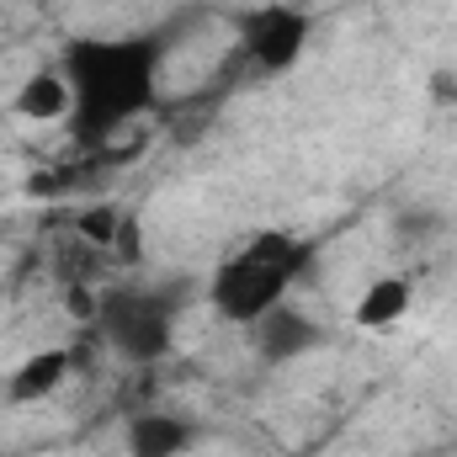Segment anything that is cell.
I'll use <instances>...</instances> for the list:
<instances>
[{"label": "cell", "instance_id": "6da1fadb", "mask_svg": "<svg viewBox=\"0 0 457 457\" xmlns=\"http://www.w3.org/2000/svg\"><path fill=\"white\" fill-rule=\"evenodd\" d=\"M170 37H176L170 27H149V32H122V37H70L64 43L59 70L75 96L64 128L80 149L112 144L133 117L154 107V86L170 59Z\"/></svg>", "mask_w": 457, "mask_h": 457}, {"label": "cell", "instance_id": "7a4b0ae2", "mask_svg": "<svg viewBox=\"0 0 457 457\" xmlns=\"http://www.w3.org/2000/svg\"><path fill=\"white\" fill-rule=\"evenodd\" d=\"M320 245L309 234L293 228H261L255 239H245L234 255H224L208 277V303L224 325H255L266 309L287 303V293L298 287V277L314 266Z\"/></svg>", "mask_w": 457, "mask_h": 457}, {"label": "cell", "instance_id": "3957f363", "mask_svg": "<svg viewBox=\"0 0 457 457\" xmlns=\"http://www.w3.org/2000/svg\"><path fill=\"white\" fill-rule=\"evenodd\" d=\"M192 282L176 277V282H117L96 298V325H102V341L112 345L122 361H160L170 341H176V325H181V309L192 303Z\"/></svg>", "mask_w": 457, "mask_h": 457}, {"label": "cell", "instance_id": "277c9868", "mask_svg": "<svg viewBox=\"0 0 457 457\" xmlns=\"http://www.w3.org/2000/svg\"><path fill=\"white\" fill-rule=\"evenodd\" d=\"M309 32H314V21L298 5L271 0V5H255V11L239 16V54L250 59L255 75H287L303 59Z\"/></svg>", "mask_w": 457, "mask_h": 457}, {"label": "cell", "instance_id": "5b68a950", "mask_svg": "<svg viewBox=\"0 0 457 457\" xmlns=\"http://www.w3.org/2000/svg\"><path fill=\"white\" fill-rule=\"evenodd\" d=\"M250 341H255V356H261L266 367H287V361L309 356L314 345H325V330H320L303 309L277 303V309H266V314L250 325Z\"/></svg>", "mask_w": 457, "mask_h": 457}, {"label": "cell", "instance_id": "8992f818", "mask_svg": "<svg viewBox=\"0 0 457 457\" xmlns=\"http://www.w3.org/2000/svg\"><path fill=\"white\" fill-rule=\"evenodd\" d=\"M197 420L176 415V410H138L122 431L128 457H187L197 447Z\"/></svg>", "mask_w": 457, "mask_h": 457}, {"label": "cell", "instance_id": "52a82bcc", "mask_svg": "<svg viewBox=\"0 0 457 457\" xmlns=\"http://www.w3.org/2000/svg\"><path fill=\"white\" fill-rule=\"evenodd\" d=\"M70 372H75V351L70 345H43V351L21 356V367L5 378V404H43L48 394L64 388Z\"/></svg>", "mask_w": 457, "mask_h": 457}, {"label": "cell", "instance_id": "ba28073f", "mask_svg": "<svg viewBox=\"0 0 457 457\" xmlns=\"http://www.w3.org/2000/svg\"><path fill=\"white\" fill-rule=\"evenodd\" d=\"M410 303H415V282H410L404 271H383V277H372V282L356 293L351 320H356L361 330H394V325L410 314Z\"/></svg>", "mask_w": 457, "mask_h": 457}, {"label": "cell", "instance_id": "9c48e42d", "mask_svg": "<svg viewBox=\"0 0 457 457\" xmlns=\"http://www.w3.org/2000/svg\"><path fill=\"white\" fill-rule=\"evenodd\" d=\"M16 117H27V122H64L70 107H75V96H70V80H64V70H32L21 86H16Z\"/></svg>", "mask_w": 457, "mask_h": 457}, {"label": "cell", "instance_id": "30bf717a", "mask_svg": "<svg viewBox=\"0 0 457 457\" xmlns=\"http://www.w3.org/2000/svg\"><path fill=\"white\" fill-rule=\"evenodd\" d=\"M122 219H128V213H122V208H112V203L86 208V213H80V234H86L91 245H102V250H107V245H117V228H122Z\"/></svg>", "mask_w": 457, "mask_h": 457}]
</instances>
